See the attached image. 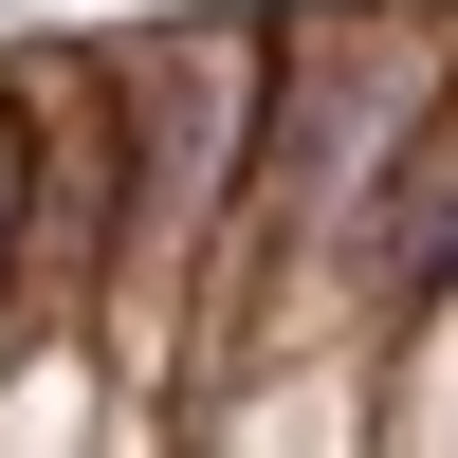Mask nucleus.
I'll use <instances>...</instances> for the list:
<instances>
[{
  "label": "nucleus",
  "mask_w": 458,
  "mask_h": 458,
  "mask_svg": "<svg viewBox=\"0 0 458 458\" xmlns=\"http://www.w3.org/2000/svg\"><path fill=\"white\" fill-rule=\"evenodd\" d=\"M349 276H386V293H440L458 276V129L386 147V183H367V220H349Z\"/></svg>",
  "instance_id": "nucleus-1"
}]
</instances>
